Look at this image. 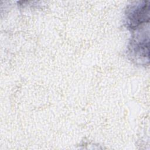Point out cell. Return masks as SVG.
Instances as JSON below:
<instances>
[{"mask_svg":"<svg viewBox=\"0 0 150 150\" xmlns=\"http://www.w3.org/2000/svg\"><path fill=\"white\" fill-rule=\"evenodd\" d=\"M148 5H139L135 9H133L130 16L128 17L129 24L131 28H136L140 24L145 22L146 19H149Z\"/></svg>","mask_w":150,"mask_h":150,"instance_id":"1","label":"cell"}]
</instances>
